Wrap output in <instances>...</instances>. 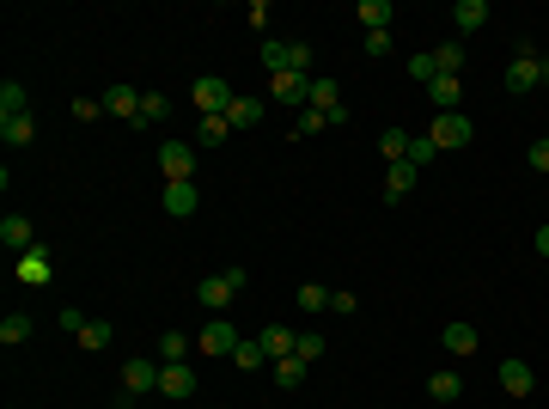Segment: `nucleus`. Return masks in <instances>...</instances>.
Wrapping results in <instances>:
<instances>
[{
	"label": "nucleus",
	"mask_w": 549,
	"mask_h": 409,
	"mask_svg": "<svg viewBox=\"0 0 549 409\" xmlns=\"http://www.w3.org/2000/svg\"><path fill=\"white\" fill-rule=\"evenodd\" d=\"M525 166H531V171H544V177H549V135H544V141H531V153H525Z\"/></svg>",
	"instance_id": "42"
},
{
	"label": "nucleus",
	"mask_w": 549,
	"mask_h": 409,
	"mask_svg": "<svg viewBox=\"0 0 549 409\" xmlns=\"http://www.w3.org/2000/svg\"><path fill=\"white\" fill-rule=\"evenodd\" d=\"M172 116V104L159 98V92H140V116H135V129H153V123H165Z\"/></svg>",
	"instance_id": "28"
},
{
	"label": "nucleus",
	"mask_w": 549,
	"mask_h": 409,
	"mask_svg": "<svg viewBox=\"0 0 549 409\" xmlns=\"http://www.w3.org/2000/svg\"><path fill=\"white\" fill-rule=\"evenodd\" d=\"M300 379H306V361H300V354L274 361V385H281V391H300Z\"/></svg>",
	"instance_id": "31"
},
{
	"label": "nucleus",
	"mask_w": 549,
	"mask_h": 409,
	"mask_svg": "<svg viewBox=\"0 0 549 409\" xmlns=\"http://www.w3.org/2000/svg\"><path fill=\"white\" fill-rule=\"evenodd\" d=\"M427 397H434V404H458V397H464V379L458 373H434L427 379Z\"/></svg>",
	"instance_id": "23"
},
{
	"label": "nucleus",
	"mask_w": 549,
	"mask_h": 409,
	"mask_svg": "<svg viewBox=\"0 0 549 409\" xmlns=\"http://www.w3.org/2000/svg\"><path fill=\"white\" fill-rule=\"evenodd\" d=\"M80 348H86V354H98V348H110V324H104V318H86V330H80Z\"/></svg>",
	"instance_id": "30"
},
{
	"label": "nucleus",
	"mask_w": 549,
	"mask_h": 409,
	"mask_svg": "<svg viewBox=\"0 0 549 409\" xmlns=\"http://www.w3.org/2000/svg\"><path fill=\"white\" fill-rule=\"evenodd\" d=\"M0 141H6V147H31L37 123H31V116H0Z\"/></svg>",
	"instance_id": "22"
},
{
	"label": "nucleus",
	"mask_w": 549,
	"mask_h": 409,
	"mask_svg": "<svg viewBox=\"0 0 549 409\" xmlns=\"http://www.w3.org/2000/svg\"><path fill=\"white\" fill-rule=\"evenodd\" d=\"M434 159H440V147H434L427 135H410V166L421 171V166H434Z\"/></svg>",
	"instance_id": "36"
},
{
	"label": "nucleus",
	"mask_w": 549,
	"mask_h": 409,
	"mask_svg": "<svg viewBox=\"0 0 549 409\" xmlns=\"http://www.w3.org/2000/svg\"><path fill=\"white\" fill-rule=\"evenodd\" d=\"M250 281V275L232 263V269H220V275H202V287H196V300H202V311H226L232 300H239V287Z\"/></svg>",
	"instance_id": "2"
},
{
	"label": "nucleus",
	"mask_w": 549,
	"mask_h": 409,
	"mask_svg": "<svg viewBox=\"0 0 549 409\" xmlns=\"http://www.w3.org/2000/svg\"><path fill=\"white\" fill-rule=\"evenodd\" d=\"M317 129H330V116H324V110H311V104H306V110H300V123H293V135L306 141V135H317Z\"/></svg>",
	"instance_id": "38"
},
{
	"label": "nucleus",
	"mask_w": 549,
	"mask_h": 409,
	"mask_svg": "<svg viewBox=\"0 0 549 409\" xmlns=\"http://www.w3.org/2000/svg\"><path fill=\"white\" fill-rule=\"evenodd\" d=\"M403 73H410V80H421V86H427V80H434V49H421V55H410V62H403Z\"/></svg>",
	"instance_id": "37"
},
{
	"label": "nucleus",
	"mask_w": 549,
	"mask_h": 409,
	"mask_svg": "<svg viewBox=\"0 0 549 409\" xmlns=\"http://www.w3.org/2000/svg\"><path fill=\"white\" fill-rule=\"evenodd\" d=\"M239 342H244V337L232 330V324H226V318H207V330L196 337V348H202V354H232Z\"/></svg>",
	"instance_id": "9"
},
{
	"label": "nucleus",
	"mask_w": 549,
	"mask_h": 409,
	"mask_svg": "<svg viewBox=\"0 0 549 409\" xmlns=\"http://www.w3.org/2000/svg\"><path fill=\"white\" fill-rule=\"evenodd\" d=\"M159 391H165V397H177V404H190V397H196V367H190V361H165Z\"/></svg>",
	"instance_id": "7"
},
{
	"label": "nucleus",
	"mask_w": 549,
	"mask_h": 409,
	"mask_svg": "<svg viewBox=\"0 0 549 409\" xmlns=\"http://www.w3.org/2000/svg\"><path fill=\"white\" fill-rule=\"evenodd\" d=\"M306 92H311L306 73H269V98L274 104H300V110H306Z\"/></svg>",
	"instance_id": "11"
},
{
	"label": "nucleus",
	"mask_w": 549,
	"mask_h": 409,
	"mask_svg": "<svg viewBox=\"0 0 549 409\" xmlns=\"http://www.w3.org/2000/svg\"><path fill=\"white\" fill-rule=\"evenodd\" d=\"M501 86L513 92V98H525V92H537V86H549V55H537L531 49V37L519 43V55L501 68Z\"/></svg>",
	"instance_id": "1"
},
{
	"label": "nucleus",
	"mask_w": 549,
	"mask_h": 409,
	"mask_svg": "<svg viewBox=\"0 0 549 409\" xmlns=\"http://www.w3.org/2000/svg\"><path fill=\"white\" fill-rule=\"evenodd\" d=\"M427 141H434L440 153H458V147H470V141H477V123H470V116H458V110H446V116H434Z\"/></svg>",
	"instance_id": "3"
},
{
	"label": "nucleus",
	"mask_w": 549,
	"mask_h": 409,
	"mask_svg": "<svg viewBox=\"0 0 549 409\" xmlns=\"http://www.w3.org/2000/svg\"><path fill=\"white\" fill-rule=\"evenodd\" d=\"M306 104H311V110H324V116H330V110H342V86H336L330 73H311V92H306Z\"/></svg>",
	"instance_id": "15"
},
{
	"label": "nucleus",
	"mask_w": 549,
	"mask_h": 409,
	"mask_svg": "<svg viewBox=\"0 0 549 409\" xmlns=\"http://www.w3.org/2000/svg\"><path fill=\"white\" fill-rule=\"evenodd\" d=\"M300 306H306V311H324V306H330V287H324V281H306V287H300Z\"/></svg>",
	"instance_id": "39"
},
{
	"label": "nucleus",
	"mask_w": 549,
	"mask_h": 409,
	"mask_svg": "<svg viewBox=\"0 0 549 409\" xmlns=\"http://www.w3.org/2000/svg\"><path fill=\"white\" fill-rule=\"evenodd\" d=\"M452 25H458V31H482V25H488V0H458V6H452Z\"/></svg>",
	"instance_id": "19"
},
{
	"label": "nucleus",
	"mask_w": 549,
	"mask_h": 409,
	"mask_svg": "<svg viewBox=\"0 0 549 409\" xmlns=\"http://www.w3.org/2000/svg\"><path fill=\"white\" fill-rule=\"evenodd\" d=\"M0 116H25V86H19V80L0 86Z\"/></svg>",
	"instance_id": "34"
},
{
	"label": "nucleus",
	"mask_w": 549,
	"mask_h": 409,
	"mask_svg": "<svg viewBox=\"0 0 549 409\" xmlns=\"http://www.w3.org/2000/svg\"><path fill=\"white\" fill-rule=\"evenodd\" d=\"M0 244L25 257V251H37V226L25 220V214H6V220H0Z\"/></svg>",
	"instance_id": "10"
},
{
	"label": "nucleus",
	"mask_w": 549,
	"mask_h": 409,
	"mask_svg": "<svg viewBox=\"0 0 549 409\" xmlns=\"http://www.w3.org/2000/svg\"><path fill=\"white\" fill-rule=\"evenodd\" d=\"M104 116H122V123L135 129V116H140V92H135V86H110V92H104Z\"/></svg>",
	"instance_id": "13"
},
{
	"label": "nucleus",
	"mask_w": 549,
	"mask_h": 409,
	"mask_svg": "<svg viewBox=\"0 0 549 409\" xmlns=\"http://www.w3.org/2000/svg\"><path fill=\"white\" fill-rule=\"evenodd\" d=\"M190 98H196V116H226V110H232V98H239V92H232V86H226L220 73H202Z\"/></svg>",
	"instance_id": "4"
},
{
	"label": "nucleus",
	"mask_w": 549,
	"mask_h": 409,
	"mask_svg": "<svg viewBox=\"0 0 549 409\" xmlns=\"http://www.w3.org/2000/svg\"><path fill=\"white\" fill-rule=\"evenodd\" d=\"M55 318H62V330H68V337H80V330H86V311H73V306H62Z\"/></svg>",
	"instance_id": "45"
},
{
	"label": "nucleus",
	"mask_w": 549,
	"mask_h": 409,
	"mask_svg": "<svg viewBox=\"0 0 549 409\" xmlns=\"http://www.w3.org/2000/svg\"><path fill=\"white\" fill-rule=\"evenodd\" d=\"M354 19H360L367 31H384V25H391V0H360V6H354Z\"/></svg>",
	"instance_id": "26"
},
{
	"label": "nucleus",
	"mask_w": 549,
	"mask_h": 409,
	"mask_svg": "<svg viewBox=\"0 0 549 409\" xmlns=\"http://www.w3.org/2000/svg\"><path fill=\"white\" fill-rule=\"evenodd\" d=\"M263 361H269V348H263V337H244L239 348H232V367H239V373H257Z\"/></svg>",
	"instance_id": "21"
},
{
	"label": "nucleus",
	"mask_w": 549,
	"mask_h": 409,
	"mask_svg": "<svg viewBox=\"0 0 549 409\" xmlns=\"http://www.w3.org/2000/svg\"><path fill=\"white\" fill-rule=\"evenodd\" d=\"M159 373H165V361H122V397L159 391Z\"/></svg>",
	"instance_id": "6"
},
{
	"label": "nucleus",
	"mask_w": 549,
	"mask_h": 409,
	"mask_svg": "<svg viewBox=\"0 0 549 409\" xmlns=\"http://www.w3.org/2000/svg\"><path fill=\"white\" fill-rule=\"evenodd\" d=\"M226 135H232V123H226V116H196V141H202V147H220Z\"/></svg>",
	"instance_id": "29"
},
{
	"label": "nucleus",
	"mask_w": 549,
	"mask_h": 409,
	"mask_svg": "<svg viewBox=\"0 0 549 409\" xmlns=\"http://www.w3.org/2000/svg\"><path fill=\"white\" fill-rule=\"evenodd\" d=\"M257 55H263V68H269V73H287V43H281V37H269Z\"/></svg>",
	"instance_id": "35"
},
{
	"label": "nucleus",
	"mask_w": 549,
	"mask_h": 409,
	"mask_svg": "<svg viewBox=\"0 0 549 409\" xmlns=\"http://www.w3.org/2000/svg\"><path fill=\"white\" fill-rule=\"evenodd\" d=\"M434 68H440V73H458V68H464V43H458V37H446V43L434 49Z\"/></svg>",
	"instance_id": "32"
},
{
	"label": "nucleus",
	"mask_w": 549,
	"mask_h": 409,
	"mask_svg": "<svg viewBox=\"0 0 549 409\" xmlns=\"http://www.w3.org/2000/svg\"><path fill=\"white\" fill-rule=\"evenodd\" d=\"M287 73H306L311 80V49L306 43H287Z\"/></svg>",
	"instance_id": "40"
},
{
	"label": "nucleus",
	"mask_w": 549,
	"mask_h": 409,
	"mask_svg": "<svg viewBox=\"0 0 549 409\" xmlns=\"http://www.w3.org/2000/svg\"><path fill=\"white\" fill-rule=\"evenodd\" d=\"M190 348H196V342L183 337V330H165V337H159V361H183Z\"/></svg>",
	"instance_id": "33"
},
{
	"label": "nucleus",
	"mask_w": 549,
	"mask_h": 409,
	"mask_svg": "<svg viewBox=\"0 0 549 409\" xmlns=\"http://www.w3.org/2000/svg\"><path fill=\"white\" fill-rule=\"evenodd\" d=\"M31 311H6V318H0V342H6V348H19V342H31Z\"/></svg>",
	"instance_id": "20"
},
{
	"label": "nucleus",
	"mask_w": 549,
	"mask_h": 409,
	"mask_svg": "<svg viewBox=\"0 0 549 409\" xmlns=\"http://www.w3.org/2000/svg\"><path fill=\"white\" fill-rule=\"evenodd\" d=\"M73 116H80V123H98V116H104V98H73Z\"/></svg>",
	"instance_id": "43"
},
{
	"label": "nucleus",
	"mask_w": 549,
	"mask_h": 409,
	"mask_svg": "<svg viewBox=\"0 0 549 409\" xmlns=\"http://www.w3.org/2000/svg\"><path fill=\"white\" fill-rule=\"evenodd\" d=\"M501 391H507V397H531V391H537L531 361H501Z\"/></svg>",
	"instance_id": "12"
},
{
	"label": "nucleus",
	"mask_w": 549,
	"mask_h": 409,
	"mask_svg": "<svg viewBox=\"0 0 549 409\" xmlns=\"http://www.w3.org/2000/svg\"><path fill=\"white\" fill-rule=\"evenodd\" d=\"M257 337H263V348H269V361H287L293 342H300V330H287V324H263Z\"/></svg>",
	"instance_id": "16"
},
{
	"label": "nucleus",
	"mask_w": 549,
	"mask_h": 409,
	"mask_svg": "<svg viewBox=\"0 0 549 409\" xmlns=\"http://www.w3.org/2000/svg\"><path fill=\"white\" fill-rule=\"evenodd\" d=\"M458 98H464V80H458V73H434V80H427V104H434V116L458 110Z\"/></svg>",
	"instance_id": "8"
},
{
	"label": "nucleus",
	"mask_w": 549,
	"mask_h": 409,
	"mask_svg": "<svg viewBox=\"0 0 549 409\" xmlns=\"http://www.w3.org/2000/svg\"><path fill=\"white\" fill-rule=\"evenodd\" d=\"M378 153H384L391 166H403V159H410V129H384V135H378Z\"/></svg>",
	"instance_id": "27"
},
{
	"label": "nucleus",
	"mask_w": 549,
	"mask_h": 409,
	"mask_svg": "<svg viewBox=\"0 0 549 409\" xmlns=\"http://www.w3.org/2000/svg\"><path fill=\"white\" fill-rule=\"evenodd\" d=\"M440 342H446V354H458V361H464V354H477V324H446V330H440Z\"/></svg>",
	"instance_id": "17"
},
{
	"label": "nucleus",
	"mask_w": 549,
	"mask_h": 409,
	"mask_svg": "<svg viewBox=\"0 0 549 409\" xmlns=\"http://www.w3.org/2000/svg\"><path fill=\"white\" fill-rule=\"evenodd\" d=\"M293 354H300V361H317V354H324V337H317V330H300Z\"/></svg>",
	"instance_id": "41"
},
{
	"label": "nucleus",
	"mask_w": 549,
	"mask_h": 409,
	"mask_svg": "<svg viewBox=\"0 0 549 409\" xmlns=\"http://www.w3.org/2000/svg\"><path fill=\"white\" fill-rule=\"evenodd\" d=\"M19 275H25L31 287H43V281H49V251H43V244H37V251H25V257H19Z\"/></svg>",
	"instance_id": "25"
},
{
	"label": "nucleus",
	"mask_w": 549,
	"mask_h": 409,
	"mask_svg": "<svg viewBox=\"0 0 549 409\" xmlns=\"http://www.w3.org/2000/svg\"><path fill=\"white\" fill-rule=\"evenodd\" d=\"M537 251H544V257H549V226H537Z\"/></svg>",
	"instance_id": "46"
},
{
	"label": "nucleus",
	"mask_w": 549,
	"mask_h": 409,
	"mask_svg": "<svg viewBox=\"0 0 549 409\" xmlns=\"http://www.w3.org/2000/svg\"><path fill=\"white\" fill-rule=\"evenodd\" d=\"M159 171H165V183H196V147L190 141H165L159 147Z\"/></svg>",
	"instance_id": "5"
},
{
	"label": "nucleus",
	"mask_w": 549,
	"mask_h": 409,
	"mask_svg": "<svg viewBox=\"0 0 549 409\" xmlns=\"http://www.w3.org/2000/svg\"><path fill=\"white\" fill-rule=\"evenodd\" d=\"M226 123H232V129H257V123H263V98H232Z\"/></svg>",
	"instance_id": "24"
},
{
	"label": "nucleus",
	"mask_w": 549,
	"mask_h": 409,
	"mask_svg": "<svg viewBox=\"0 0 549 409\" xmlns=\"http://www.w3.org/2000/svg\"><path fill=\"white\" fill-rule=\"evenodd\" d=\"M367 55L384 62V55H391V31H367Z\"/></svg>",
	"instance_id": "44"
},
{
	"label": "nucleus",
	"mask_w": 549,
	"mask_h": 409,
	"mask_svg": "<svg viewBox=\"0 0 549 409\" xmlns=\"http://www.w3.org/2000/svg\"><path fill=\"white\" fill-rule=\"evenodd\" d=\"M415 177H421V171H415L410 159H403V166H391V171H384V202H403V196L415 190Z\"/></svg>",
	"instance_id": "18"
},
{
	"label": "nucleus",
	"mask_w": 549,
	"mask_h": 409,
	"mask_svg": "<svg viewBox=\"0 0 549 409\" xmlns=\"http://www.w3.org/2000/svg\"><path fill=\"white\" fill-rule=\"evenodd\" d=\"M159 208L183 220V214H196V208H202V190H196V183H165V196H159Z\"/></svg>",
	"instance_id": "14"
}]
</instances>
